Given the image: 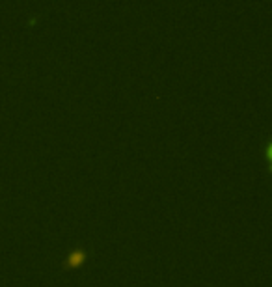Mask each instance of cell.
<instances>
[{
    "label": "cell",
    "instance_id": "1",
    "mask_svg": "<svg viewBox=\"0 0 272 287\" xmlns=\"http://www.w3.org/2000/svg\"><path fill=\"white\" fill-rule=\"evenodd\" d=\"M84 259H86V252H84L82 248H75V250H71L67 254L64 266H66V269H75V266L82 265Z\"/></svg>",
    "mask_w": 272,
    "mask_h": 287
}]
</instances>
